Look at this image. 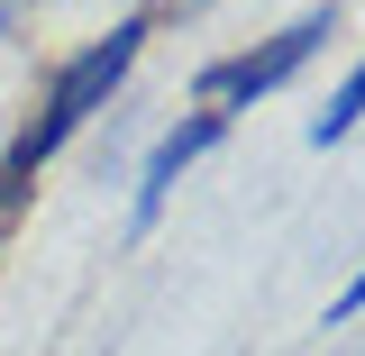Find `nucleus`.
Segmentation results:
<instances>
[{"label": "nucleus", "mask_w": 365, "mask_h": 356, "mask_svg": "<svg viewBox=\"0 0 365 356\" xmlns=\"http://www.w3.org/2000/svg\"><path fill=\"white\" fill-rule=\"evenodd\" d=\"M146 37H155V19H146V9H128V19H110V37L73 46V55L46 73L37 110H28V128L9 137V165H0V201H19V192H28V174H37L46 156H64V146H73V137H83L91 119L110 110V91L137 73Z\"/></svg>", "instance_id": "nucleus-1"}, {"label": "nucleus", "mask_w": 365, "mask_h": 356, "mask_svg": "<svg viewBox=\"0 0 365 356\" xmlns=\"http://www.w3.org/2000/svg\"><path fill=\"white\" fill-rule=\"evenodd\" d=\"M338 37V9H302L292 28H274V37L237 46V55H210L201 73H192V91H201V110H247V101H265V91H283L302 64H311L319 46Z\"/></svg>", "instance_id": "nucleus-2"}, {"label": "nucleus", "mask_w": 365, "mask_h": 356, "mask_svg": "<svg viewBox=\"0 0 365 356\" xmlns=\"http://www.w3.org/2000/svg\"><path fill=\"white\" fill-rule=\"evenodd\" d=\"M220 137H228V110H192V119H174V128L146 146V165H137V228H146L165 201H174V183L192 174V165H201Z\"/></svg>", "instance_id": "nucleus-3"}, {"label": "nucleus", "mask_w": 365, "mask_h": 356, "mask_svg": "<svg viewBox=\"0 0 365 356\" xmlns=\"http://www.w3.org/2000/svg\"><path fill=\"white\" fill-rule=\"evenodd\" d=\"M356 119H365V55L338 73V91L311 110V128H302V137H311V146H338V137H356Z\"/></svg>", "instance_id": "nucleus-4"}, {"label": "nucleus", "mask_w": 365, "mask_h": 356, "mask_svg": "<svg viewBox=\"0 0 365 356\" xmlns=\"http://www.w3.org/2000/svg\"><path fill=\"white\" fill-rule=\"evenodd\" d=\"M356 311H365V265L347 274V293H338V302H329V320H356Z\"/></svg>", "instance_id": "nucleus-5"}, {"label": "nucleus", "mask_w": 365, "mask_h": 356, "mask_svg": "<svg viewBox=\"0 0 365 356\" xmlns=\"http://www.w3.org/2000/svg\"><path fill=\"white\" fill-rule=\"evenodd\" d=\"M174 9H210V0H174Z\"/></svg>", "instance_id": "nucleus-6"}]
</instances>
